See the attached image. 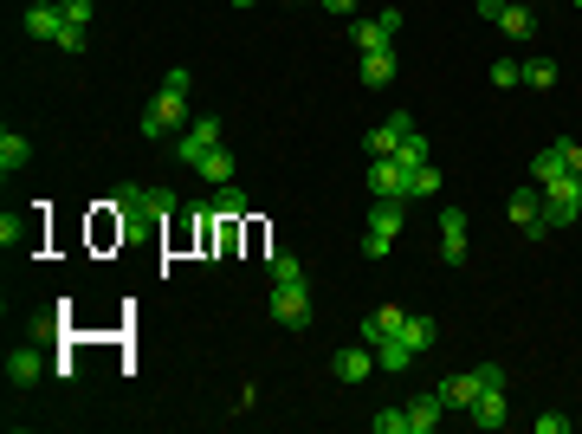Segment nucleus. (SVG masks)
Instances as JSON below:
<instances>
[{
  "instance_id": "obj_23",
  "label": "nucleus",
  "mask_w": 582,
  "mask_h": 434,
  "mask_svg": "<svg viewBox=\"0 0 582 434\" xmlns=\"http://www.w3.org/2000/svg\"><path fill=\"white\" fill-rule=\"evenodd\" d=\"M434 195H440V169H434V162L408 169V201H434Z\"/></svg>"
},
{
  "instance_id": "obj_16",
  "label": "nucleus",
  "mask_w": 582,
  "mask_h": 434,
  "mask_svg": "<svg viewBox=\"0 0 582 434\" xmlns=\"http://www.w3.org/2000/svg\"><path fill=\"white\" fill-rule=\"evenodd\" d=\"M26 162H33V143L20 130H0V175H20Z\"/></svg>"
},
{
  "instance_id": "obj_36",
  "label": "nucleus",
  "mask_w": 582,
  "mask_h": 434,
  "mask_svg": "<svg viewBox=\"0 0 582 434\" xmlns=\"http://www.w3.org/2000/svg\"><path fill=\"white\" fill-rule=\"evenodd\" d=\"M563 149V162H570V175H582V143H557Z\"/></svg>"
},
{
  "instance_id": "obj_13",
  "label": "nucleus",
  "mask_w": 582,
  "mask_h": 434,
  "mask_svg": "<svg viewBox=\"0 0 582 434\" xmlns=\"http://www.w3.org/2000/svg\"><path fill=\"white\" fill-rule=\"evenodd\" d=\"M440 415H447V402H440V389H427V396L408 402V434H434Z\"/></svg>"
},
{
  "instance_id": "obj_2",
  "label": "nucleus",
  "mask_w": 582,
  "mask_h": 434,
  "mask_svg": "<svg viewBox=\"0 0 582 434\" xmlns=\"http://www.w3.org/2000/svg\"><path fill=\"white\" fill-rule=\"evenodd\" d=\"M214 149H220V117H214V111L188 117V130H182V137H175V156H182L188 169H201V162L214 156Z\"/></svg>"
},
{
  "instance_id": "obj_27",
  "label": "nucleus",
  "mask_w": 582,
  "mask_h": 434,
  "mask_svg": "<svg viewBox=\"0 0 582 434\" xmlns=\"http://www.w3.org/2000/svg\"><path fill=\"white\" fill-rule=\"evenodd\" d=\"M214 214H220V221H240V214H246V195H240V188H220V201H214Z\"/></svg>"
},
{
  "instance_id": "obj_30",
  "label": "nucleus",
  "mask_w": 582,
  "mask_h": 434,
  "mask_svg": "<svg viewBox=\"0 0 582 434\" xmlns=\"http://www.w3.org/2000/svg\"><path fill=\"white\" fill-rule=\"evenodd\" d=\"M59 7H65V20H72V26H91V13H97V0H59Z\"/></svg>"
},
{
  "instance_id": "obj_38",
  "label": "nucleus",
  "mask_w": 582,
  "mask_h": 434,
  "mask_svg": "<svg viewBox=\"0 0 582 434\" xmlns=\"http://www.w3.org/2000/svg\"><path fill=\"white\" fill-rule=\"evenodd\" d=\"M324 13H337V20H350V13H356V0H324Z\"/></svg>"
},
{
  "instance_id": "obj_29",
  "label": "nucleus",
  "mask_w": 582,
  "mask_h": 434,
  "mask_svg": "<svg viewBox=\"0 0 582 434\" xmlns=\"http://www.w3.org/2000/svg\"><path fill=\"white\" fill-rule=\"evenodd\" d=\"M376 434H408V409H382L376 415Z\"/></svg>"
},
{
  "instance_id": "obj_8",
  "label": "nucleus",
  "mask_w": 582,
  "mask_h": 434,
  "mask_svg": "<svg viewBox=\"0 0 582 434\" xmlns=\"http://www.w3.org/2000/svg\"><path fill=\"white\" fill-rule=\"evenodd\" d=\"M395 33H401V7H382L376 20H356V46H363V52H388Z\"/></svg>"
},
{
  "instance_id": "obj_39",
  "label": "nucleus",
  "mask_w": 582,
  "mask_h": 434,
  "mask_svg": "<svg viewBox=\"0 0 582 434\" xmlns=\"http://www.w3.org/2000/svg\"><path fill=\"white\" fill-rule=\"evenodd\" d=\"M233 7H259V0H233Z\"/></svg>"
},
{
  "instance_id": "obj_9",
  "label": "nucleus",
  "mask_w": 582,
  "mask_h": 434,
  "mask_svg": "<svg viewBox=\"0 0 582 434\" xmlns=\"http://www.w3.org/2000/svg\"><path fill=\"white\" fill-rule=\"evenodd\" d=\"M330 370H337V383H363L369 370H382V363H376V344H343L337 357H330Z\"/></svg>"
},
{
  "instance_id": "obj_24",
  "label": "nucleus",
  "mask_w": 582,
  "mask_h": 434,
  "mask_svg": "<svg viewBox=\"0 0 582 434\" xmlns=\"http://www.w3.org/2000/svg\"><path fill=\"white\" fill-rule=\"evenodd\" d=\"M201 175H207V182H214V188H227V182H233V156H227V143H220L214 156L201 162Z\"/></svg>"
},
{
  "instance_id": "obj_28",
  "label": "nucleus",
  "mask_w": 582,
  "mask_h": 434,
  "mask_svg": "<svg viewBox=\"0 0 582 434\" xmlns=\"http://www.w3.org/2000/svg\"><path fill=\"white\" fill-rule=\"evenodd\" d=\"M492 85H498V91L524 85V65H518V59H498V65H492Z\"/></svg>"
},
{
  "instance_id": "obj_26",
  "label": "nucleus",
  "mask_w": 582,
  "mask_h": 434,
  "mask_svg": "<svg viewBox=\"0 0 582 434\" xmlns=\"http://www.w3.org/2000/svg\"><path fill=\"white\" fill-rule=\"evenodd\" d=\"M524 85H531V91H550V85H557V65H550V59H524Z\"/></svg>"
},
{
  "instance_id": "obj_11",
  "label": "nucleus",
  "mask_w": 582,
  "mask_h": 434,
  "mask_svg": "<svg viewBox=\"0 0 582 434\" xmlns=\"http://www.w3.org/2000/svg\"><path fill=\"white\" fill-rule=\"evenodd\" d=\"M20 26H26V39H59L65 33V7H59V0H33Z\"/></svg>"
},
{
  "instance_id": "obj_5",
  "label": "nucleus",
  "mask_w": 582,
  "mask_h": 434,
  "mask_svg": "<svg viewBox=\"0 0 582 434\" xmlns=\"http://www.w3.org/2000/svg\"><path fill=\"white\" fill-rule=\"evenodd\" d=\"M272 318L285 324V331H304V324H311V286H272Z\"/></svg>"
},
{
  "instance_id": "obj_21",
  "label": "nucleus",
  "mask_w": 582,
  "mask_h": 434,
  "mask_svg": "<svg viewBox=\"0 0 582 434\" xmlns=\"http://www.w3.org/2000/svg\"><path fill=\"white\" fill-rule=\"evenodd\" d=\"M266 273H272V286H298V279H304V266H298V253L272 247V253H266Z\"/></svg>"
},
{
  "instance_id": "obj_18",
  "label": "nucleus",
  "mask_w": 582,
  "mask_h": 434,
  "mask_svg": "<svg viewBox=\"0 0 582 434\" xmlns=\"http://www.w3.org/2000/svg\"><path fill=\"white\" fill-rule=\"evenodd\" d=\"M376 363H382V370H414V363H421V357H414V350L401 344V331H388L382 344H376Z\"/></svg>"
},
{
  "instance_id": "obj_20",
  "label": "nucleus",
  "mask_w": 582,
  "mask_h": 434,
  "mask_svg": "<svg viewBox=\"0 0 582 434\" xmlns=\"http://www.w3.org/2000/svg\"><path fill=\"white\" fill-rule=\"evenodd\" d=\"M363 85H369V91L395 85V52H363Z\"/></svg>"
},
{
  "instance_id": "obj_34",
  "label": "nucleus",
  "mask_w": 582,
  "mask_h": 434,
  "mask_svg": "<svg viewBox=\"0 0 582 434\" xmlns=\"http://www.w3.org/2000/svg\"><path fill=\"white\" fill-rule=\"evenodd\" d=\"M537 434H570V415H537Z\"/></svg>"
},
{
  "instance_id": "obj_22",
  "label": "nucleus",
  "mask_w": 582,
  "mask_h": 434,
  "mask_svg": "<svg viewBox=\"0 0 582 434\" xmlns=\"http://www.w3.org/2000/svg\"><path fill=\"white\" fill-rule=\"evenodd\" d=\"M557 175H570V162H563V149H557V143H550V149H544V156H537V162H531V182H537V188H550V182H557Z\"/></svg>"
},
{
  "instance_id": "obj_31",
  "label": "nucleus",
  "mask_w": 582,
  "mask_h": 434,
  "mask_svg": "<svg viewBox=\"0 0 582 434\" xmlns=\"http://www.w3.org/2000/svg\"><path fill=\"white\" fill-rule=\"evenodd\" d=\"M52 46H59V52H85V26H72V20H65V33L52 39Z\"/></svg>"
},
{
  "instance_id": "obj_15",
  "label": "nucleus",
  "mask_w": 582,
  "mask_h": 434,
  "mask_svg": "<svg viewBox=\"0 0 582 434\" xmlns=\"http://www.w3.org/2000/svg\"><path fill=\"white\" fill-rule=\"evenodd\" d=\"M434 337H440L434 318H421V311H408V318H401V344H408L414 357H427V350H434Z\"/></svg>"
},
{
  "instance_id": "obj_10",
  "label": "nucleus",
  "mask_w": 582,
  "mask_h": 434,
  "mask_svg": "<svg viewBox=\"0 0 582 434\" xmlns=\"http://www.w3.org/2000/svg\"><path fill=\"white\" fill-rule=\"evenodd\" d=\"M408 130H414V117H408V111H388L382 124H376V130H369V137H363V149H369V156H395Z\"/></svg>"
},
{
  "instance_id": "obj_3",
  "label": "nucleus",
  "mask_w": 582,
  "mask_h": 434,
  "mask_svg": "<svg viewBox=\"0 0 582 434\" xmlns=\"http://www.w3.org/2000/svg\"><path fill=\"white\" fill-rule=\"evenodd\" d=\"M401 221H408V201H382V208H376V221L363 227V260H388V247H395Z\"/></svg>"
},
{
  "instance_id": "obj_37",
  "label": "nucleus",
  "mask_w": 582,
  "mask_h": 434,
  "mask_svg": "<svg viewBox=\"0 0 582 434\" xmlns=\"http://www.w3.org/2000/svg\"><path fill=\"white\" fill-rule=\"evenodd\" d=\"M505 7H511V0H479V20H492V26H498V13H505Z\"/></svg>"
},
{
  "instance_id": "obj_32",
  "label": "nucleus",
  "mask_w": 582,
  "mask_h": 434,
  "mask_svg": "<svg viewBox=\"0 0 582 434\" xmlns=\"http://www.w3.org/2000/svg\"><path fill=\"white\" fill-rule=\"evenodd\" d=\"M473 376H479V389H505V363H479Z\"/></svg>"
},
{
  "instance_id": "obj_19",
  "label": "nucleus",
  "mask_w": 582,
  "mask_h": 434,
  "mask_svg": "<svg viewBox=\"0 0 582 434\" xmlns=\"http://www.w3.org/2000/svg\"><path fill=\"white\" fill-rule=\"evenodd\" d=\"M498 26H505L511 39H531V33H537V13H531V0H511V7L498 13Z\"/></svg>"
},
{
  "instance_id": "obj_40",
  "label": "nucleus",
  "mask_w": 582,
  "mask_h": 434,
  "mask_svg": "<svg viewBox=\"0 0 582 434\" xmlns=\"http://www.w3.org/2000/svg\"><path fill=\"white\" fill-rule=\"evenodd\" d=\"M576 7H582V0H576Z\"/></svg>"
},
{
  "instance_id": "obj_1",
  "label": "nucleus",
  "mask_w": 582,
  "mask_h": 434,
  "mask_svg": "<svg viewBox=\"0 0 582 434\" xmlns=\"http://www.w3.org/2000/svg\"><path fill=\"white\" fill-rule=\"evenodd\" d=\"M136 130H143L149 143H162V137H182V130H188V91H169V85H162L156 98L143 104Z\"/></svg>"
},
{
  "instance_id": "obj_25",
  "label": "nucleus",
  "mask_w": 582,
  "mask_h": 434,
  "mask_svg": "<svg viewBox=\"0 0 582 434\" xmlns=\"http://www.w3.org/2000/svg\"><path fill=\"white\" fill-rule=\"evenodd\" d=\"M395 162H401V169H421V162H427V137H421V130H408V137H401Z\"/></svg>"
},
{
  "instance_id": "obj_6",
  "label": "nucleus",
  "mask_w": 582,
  "mask_h": 434,
  "mask_svg": "<svg viewBox=\"0 0 582 434\" xmlns=\"http://www.w3.org/2000/svg\"><path fill=\"white\" fill-rule=\"evenodd\" d=\"M466 234H473L466 208H440V260L447 266H466Z\"/></svg>"
},
{
  "instance_id": "obj_33",
  "label": "nucleus",
  "mask_w": 582,
  "mask_h": 434,
  "mask_svg": "<svg viewBox=\"0 0 582 434\" xmlns=\"http://www.w3.org/2000/svg\"><path fill=\"white\" fill-rule=\"evenodd\" d=\"M0 240H7V247H20V240H26V227L13 221V214H0Z\"/></svg>"
},
{
  "instance_id": "obj_7",
  "label": "nucleus",
  "mask_w": 582,
  "mask_h": 434,
  "mask_svg": "<svg viewBox=\"0 0 582 434\" xmlns=\"http://www.w3.org/2000/svg\"><path fill=\"white\" fill-rule=\"evenodd\" d=\"M369 195L382 201H408V169L395 156H369Z\"/></svg>"
},
{
  "instance_id": "obj_17",
  "label": "nucleus",
  "mask_w": 582,
  "mask_h": 434,
  "mask_svg": "<svg viewBox=\"0 0 582 434\" xmlns=\"http://www.w3.org/2000/svg\"><path fill=\"white\" fill-rule=\"evenodd\" d=\"M440 402H447V409H473V402H479V376L473 370H466V376H447V383H440Z\"/></svg>"
},
{
  "instance_id": "obj_14",
  "label": "nucleus",
  "mask_w": 582,
  "mask_h": 434,
  "mask_svg": "<svg viewBox=\"0 0 582 434\" xmlns=\"http://www.w3.org/2000/svg\"><path fill=\"white\" fill-rule=\"evenodd\" d=\"M39 370H46V357H39L33 344H20V350L7 357V383H13V389H33V383H39Z\"/></svg>"
},
{
  "instance_id": "obj_35",
  "label": "nucleus",
  "mask_w": 582,
  "mask_h": 434,
  "mask_svg": "<svg viewBox=\"0 0 582 434\" xmlns=\"http://www.w3.org/2000/svg\"><path fill=\"white\" fill-rule=\"evenodd\" d=\"M162 85H169V91H188L194 72H188V65H169V78H162Z\"/></svg>"
},
{
  "instance_id": "obj_4",
  "label": "nucleus",
  "mask_w": 582,
  "mask_h": 434,
  "mask_svg": "<svg viewBox=\"0 0 582 434\" xmlns=\"http://www.w3.org/2000/svg\"><path fill=\"white\" fill-rule=\"evenodd\" d=\"M505 214H511V227H518V234H531V240L550 234V221H544V188H537V182L518 188V195L505 201Z\"/></svg>"
},
{
  "instance_id": "obj_12",
  "label": "nucleus",
  "mask_w": 582,
  "mask_h": 434,
  "mask_svg": "<svg viewBox=\"0 0 582 434\" xmlns=\"http://www.w3.org/2000/svg\"><path fill=\"white\" fill-rule=\"evenodd\" d=\"M466 415H473V428H485V434H492V428H505V422H511V402H505V389H479V402H473Z\"/></svg>"
}]
</instances>
